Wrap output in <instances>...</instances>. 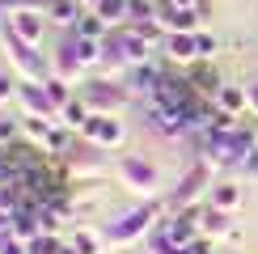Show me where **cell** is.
Returning a JSON list of instances; mask_svg holds the SVG:
<instances>
[{
    "label": "cell",
    "instance_id": "cell-1",
    "mask_svg": "<svg viewBox=\"0 0 258 254\" xmlns=\"http://www.w3.org/2000/svg\"><path fill=\"white\" fill-rule=\"evenodd\" d=\"M165 199H144V204H136V208H127L123 216H114V220H106V229H102V241H110V246H132V241L140 237H148V233L157 229V220L165 216Z\"/></svg>",
    "mask_w": 258,
    "mask_h": 254
},
{
    "label": "cell",
    "instance_id": "cell-2",
    "mask_svg": "<svg viewBox=\"0 0 258 254\" xmlns=\"http://www.w3.org/2000/svg\"><path fill=\"white\" fill-rule=\"evenodd\" d=\"M0 47H5V55H9V68H13L21 81H47L51 77V55H42L34 42L17 38L9 26H0Z\"/></svg>",
    "mask_w": 258,
    "mask_h": 254
},
{
    "label": "cell",
    "instance_id": "cell-3",
    "mask_svg": "<svg viewBox=\"0 0 258 254\" xmlns=\"http://www.w3.org/2000/svg\"><path fill=\"white\" fill-rule=\"evenodd\" d=\"M119 182L140 199H157L161 190H165L161 186V169L148 161V157H140V153H123L119 157Z\"/></svg>",
    "mask_w": 258,
    "mask_h": 254
},
{
    "label": "cell",
    "instance_id": "cell-4",
    "mask_svg": "<svg viewBox=\"0 0 258 254\" xmlns=\"http://www.w3.org/2000/svg\"><path fill=\"white\" fill-rule=\"evenodd\" d=\"M81 98L89 102V110L93 114H119L127 102L136 98L132 89H127V81L123 77H98V81H81Z\"/></svg>",
    "mask_w": 258,
    "mask_h": 254
},
{
    "label": "cell",
    "instance_id": "cell-5",
    "mask_svg": "<svg viewBox=\"0 0 258 254\" xmlns=\"http://www.w3.org/2000/svg\"><path fill=\"white\" fill-rule=\"evenodd\" d=\"M208 190H212V169L203 165V161H195L186 174L178 178V186L165 195V208L169 212H190V208H195V199L208 195Z\"/></svg>",
    "mask_w": 258,
    "mask_h": 254
},
{
    "label": "cell",
    "instance_id": "cell-6",
    "mask_svg": "<svg viewBox=\"0 0 258 254\" xmlns=\"http://www.w3.org/2000/svg\"><path fill=\"white\" fill-rule=\"evenodd\" d=\"M81 140L114 153V148H123V140H127V127H123L119 114H89V123L81 127Z\"/></svg>",
    "mask_w": 258,
    "mask_h": 254
},
{
    "label": "cell",
    "instance_id": "cell-7",
    "mask_svg": "<svg viewBox=\"0 0 258 254\" xmlns=\"http://www.w3.org/2000/svg\"><path fill=\"white\" fill-rule=\"evenodd\" d=\"M106 148H98V144H89V140H81V144H72V153L63 157L68 161V174L77 178V182H89V178H102L106 174Z\"/></svg>",
    "mask_w": 258,
    "mask_h": 254
},
{
    "label": "cell",
    "instance_id": "cell-8",
    "mask_svg": "<svg viewBox=\"0 0 258 254\" xmlns=\"http://www.w3.org/2000/svg\"><path fill=\"white\" fill-rule=\"evenodd\" d=\"M17 110H21V119H55V102L47 98V85L42 81H21V89H17Z\"/></svg>",
    "mask_w": 258,
    "mask_h": 254
},
{
    "label": "cell",
    "instance_id": "cell-9",
    "mask_svg": "<svg viewBox=\"0 0 258 254\" xmlns=\"http://www.w3.org/2000/svg\"><path fill=\"white\" fill-rule=\"evenodd\" d=\"M51 77H63V81L81 85L85 64H81V55H77V34H63V42L51 51Z\"/></svg>",
    "mask_w": 258,
    "mask_h": 254
},
{
    "label": "cell",
    "instance_id": "cell-10",
    "mask_svg": "<svg viewBox=\"0 0 258 254\" xmlns=\"http://www.w3.org/2000/svg\"><path fill=\"white\" fill-rule=\"evenodd\" d=\"M47 9H17V13H9V30H13L17 38L34 42V47H42V34H47Z\"/></svg>",
    "mask_w": 258,
    "mask_h": 254
},
{
    "label": "cell",
    "instance_id": "cell-11",
    "mask_svg": "<svg viewBox=\"0 0 258 254\" xmlns=\"http://www.w3.org/2000/svg\"><path fill=\"white\" fill-rule=\"evenodd\" d=\"M161 77H165V68L161 64H132V68L123 72V81H127V89L136 93V98H157V89H161Z\"/></svg>",
    "mask_w": 258,
    "mask_h": 254
},
{
    "label": "cell",
    "instance_id": "cell-12",
    "mask_svg": "<svg viewBox=\"0 0 258 254\" xmlns=\"http://www.w3.org/2000/svg\"><path fill=\"white\" fill-rule=\"evenodd\" d=\"M161 55L174 64V68H190V64H199V42H195V34H169L165 47H161Z\"/></svg>",
    "mask_w": 258,
    "mask_h": 254
},
{
    "label": "cell",
    "instance_id": "cell-13",
    "mask_svg": "<svg viewBox=\"0 0 258 254\" xmlns=\"http://www.w3.org/2000/svg\"><path fill=\"white\" fill-rule=\"evenodd\" d=\"M186 77H190V85H195V93H199V98H212V102H216V93H220L224 77L216 72V64H212V59L190 64V68H186Z\"/></svg>",
    "mask_w": 258,
    "mask_h": 254
},
{
    "label": "cell",
    "instance_id": "cell-14",
    "mask_svg": "<svg viewBox=\"0 0 258 254\" xmlns=\"http://www.w3.org/2000/svg\"><path fill=\"white\" fill-rule=\"evenodd\" d=\"M85 17V5L81 0H47V21L63 34H72L77 30V21Z\"/></svg>",
    "mask_w": 258,
    "mask_h": 254
},
{
    "label": "cell",
    "instance_id": "cell-15",
    "mask_svg": "<svg viewBox=\"0 0 258 254\" xmlns=\"http://www.w3.org/2000/svg\"><path fill=\"white\" fill-rule=\"evenodd\" d=\"M229 216H233V212H224V208H216V204H203V208H199V233H203V237H212V241H216V237H229V233H233Z\"/></svg>",
    "mask_w": 258,
    "mask_h": 254
},
{
    "label": "cell",
    "instance_id": "cell-16",
    "mask_svg": "<svg viewBox=\"0 0 258 254\" xmlns=\"http://www.w3.org/2000/svg\"><path fill=\"white\" fill-rule=\"evenodd\" d=\"M216 106H220L224 114L245 119V114H250V102H245V81H241V85H237V81H224L220 93H216Z\"/></svg>",
    "mask_w": 258,
    "mask_h": 254
},
{
    "label": "cell",
    "instance_id": "cell-17",
    "mask_svg": "<svg viewBox=\"0 0 258 254\" xmlns=\"http://www.w3.org/2000/svg\"><path fill=\"white\" fill-rule=\"evenodd\" d=\"M208 204H216V208H224V212H237L241 204H245V190H241V182H212V190H208Z\"/></svg>",
    "mask_w": 258,
    "mask_h": 254
},
{
    "label": "cell",
    "instance_id": "cell-18",
    "mask_svg": "<svg viewBox=\"0 0 258 254\" xmlns=\"http://www.w3.org/2000/svg\"><path fill=\"white\" fill-rule=\"evenodd\" d=\"M110 30L119 26H132V0H98V9H93Z\"/></svg>",
    "mask_w": 258,
    "mask_h": 254
},
{
    "label": "cell",
    "instance_id": "cell-19",
    "mask_svg": "<svg viewBox=\"0 0 258 254\" xmlns=\"http://www.w3.org/2000/svg\"><path fill=\"white\" fill-rule=\"evenodd\" d=\"M89 114H93V110H89V102H85L81 93H77V98H72V102L59 110V119H55V123H63L68 132H77V136H81V127L89 123Z\"/></svg>",
    "mask_w": 258,
    "mask_h": 254
},
{
    "label": "cell",
    "instance_id": "cell-20",
    "mask_svg": "<svg viewBox=\"0 0 258 254\" xmlns=\"http://www.w3.org/2000/svg\"><path fill=\"white\" fill-rule=\"evenodd\" d=\"M77 38H98V42H106V34H110V26L93 13V9H85V17L77 21V30H72Z\"/></svg>",
    "mask_w": 258,
    "mask_h": 254
},
{
    "label": "cell",
    "instance_id": "cell-21",
    "mask_svg": "<svg viewBox=\"0 0 258 254\" xmlns=\"http://www.w3.org/2000/svg\"><path fill=\"white\" fill-rule=\"evenodd\" d=\"M21 132H26V140L30 144H47L51 140V132H55V119H21Z\"/></svg>",
    "mask_w": 258,
    "mask_h": 254
},
{
    "label": "cell",
    "instance_id": "cell-22",
    "mask_svg": "<svg viewBox=\"0 0 258 254\" xmlns=\"http://www.w3.org/2000/svg\"><path fill=\"white\" fill-rule=\"evenodd\" d=\"M42 85H47V98L55 102V110H63V106L77 98V93H72V81H63V77H47ZM55 119H59V114H55Z\"/></svg>",
    "mask_w": 258,
    "mask_h": 254
},
{
    "label": "cell",
    "instance_id": "cell-23",
    "mask_svg": "<svg viewBox=\"0 0 258 254\" xmlns=\"http://www.w3.org/2000/svg\"><path fill=\"white\" fill-rule=\"evenodd\" d=\"M148 254H186V246H178L169 233L153 229V233H148Z\"/></svg>",
    "mask_w": 258,
    "mask_h": 254
},
{
    "label": "cell",
    "instance_id": "cell-24",
    "mask_svg": "<svg viewBox=\"0 0 258 254\" xmlns=\"http://www.w3.org/2000/svg\"><path fill=\"white\" fill-rule=\"evenodd\" d=\"M17 89H21V77L13 68L0 72V106H17Z\"/></svg>",
    "mask_w": 258,
    "mask_h": 254
},
{
    "label": "cell",
    "instance_id": "cell-25",
    "mask_svg": "<svg viewBox=\"0 0 258 254\" xmlns=\"http://www.w3.org/2000/svg\"><path fill=\"white\" fill-rule=\"evenodd\" d=\"M59 250H63L59 233H38V237L30 241V254H59Z\"/></svg>",
    "mask_w": 258,
    "mask_h": 254
},
{
    "label": "cell",
    "instance_id": "cell-26",
    "mask_svg": "<svg viewBox=\"0 0 258 254\" xmlns=\"http://www.w3.org/2000/svg\"><path fill=\"white\" fill-rule=\"evenodd\" d=\"M68 241L77 246V254H98V246H102V237H98V233H89V229H77Z\"/></svg>",
    "mask_w": 258,
    "mask_h": 254
},
{
    "label": "cell",
    "instance_id": "cell-27",
    "mask_svg": "<svg viewBox=\"0 0 258 254\" xmlns=\"http://www.w3.org/2000/svg\"><path fill=\"white\" fill-rule=\"evenodd\" d=\"M195 42H199V59H216L220 47H224L216 34H208V30H195Z\"/></svg>",
    "mask_w": 258,
    "mask_h": 254
},
{
    "label": "cell",
    "instance_id": "cell-28",
    "mask_svg": "<svg viewBox=\"0 0 258 254\" xmlns=\"http://www.w3.org/2000/svg\"><path fill=\"white\" fill-rule=\"evenodd\" d=\"M17 136H21V119H9V114H0V144H17Z\"/></svg>",
    "mask_w": 258,
    "mask_h": 254
},
{
    "label": "cell",
    "instance_id": "cell-29",
    "mask_svg": "<svg viewBox=\"0 0 258 254\" xmlns=\"http://www.w3.org/2000/svg\"><path fill=\"white\" fill-rule=\"evenodd\" d=\"M0 254H30L26 241H17L13 233H0Z\"/></svg>",
    "mask_w": 258,
    "mask_h": 254
},
{
    "label": "cell",
    "instance_id": "cell-30",
    "mask_svg": "<svg viewBox=\"0 0 258 254\" xmlns=\"http://www.w3.org/2000/svg\"><path fill=\"white\" fill-rule=\"evenodd\" d=\"M186 254H216V241H212V237H203V233H199V237H195V241L186 246Z\"/></svg>",
    "mask_w": 258,
    "mask_h": 254
},
{
    "label": "cell",
    "instance_id": "cell-31",
    "mask_svg": "<svg viewBox=\"0 0 258 254\" xmlns=\"http://www.w3.org/2000/svg\"><path fill=\"white\" fill-rule=\"evenodd\" d=\"M237 169H241V174H245V178H258V148H254V153H250V157H245V161H241Z\"/></svg>",
    "mask_w": 258,
    "mask_h": 254
},
{
    "label": "cell",
    "instance_id": "cell-32",
    "mask_svg": "<svg viewBox=\"0 0 258 254\" xmlns=\"http://www.w3.org/2000/svg\"><path fill=\"white\" fill-rule=\"evenodd\" d=\"M245 102H250V114L258 119V81H250V85H245Z\"/></svg>",
    "mask_w": 258,
    "mask_h": 254
},
{
    "label": "cell",
    "instance_id": "cell-33",
    "mask_svg": "<svg viewBox=\"0 0 258 254\" xmlns=\"http://www.w3.org/2000/svg\"><path fill=\"white\" fill-rule=\"evenodd\" d=\"M13 229V208H0V233Z\"/></svg>",
    "mask_w": 258,
    "mask_h": 254
},
{
    "label": "cell",
    "instance_id": "cell-34",
    "mask_svg": "<svg viewBox=\"0 0 258 254\" xmlns=\"http://www.w3.org/2000/svg\"><path fill=\"white\" fill-rule=\"evenodd\" d=\"M195 13H199V21H208L212 17V0H195Z\"/></svg>",
    "mask_w": 258,
    "mask_h": 254
},
{
    "label": "cell",
    "instance_id": "cell-35",
    "mask_svg": "<svg viewBox=\"0 0 258 254\" xmlns=\"http://www.w3.org/2000/svg\"><path fill=\"white\" fill-rule=\"evenodd\" d=\"M59 254H77V246H72V241H63V250Z\"/></svg>",
    "mask_w": 258,
    "mask_h": 254
},
{
    "label": "cell",
    "instance_id": "cell-36",
    "mask_svg": "<svg viewBox=\"0 0 258 254\" xmlns=\"http://www.w3.org/2000/svg\"><path fill=\"white\" fill-rule=\"evenodd\" d=\"M174 5H182V9H195V0H174Z\"/></svg>",
    "mask_w": 258,
    "mask_h": 254
},
{
    "label": "cell",
    "instance_id": "cell-37",
    "mask_svg": "<svg viewBox=\"0 0 258 254\" xmlns=\"http://www.w3.org/2000/svg\"><path fill=\"white\" fill-rule=\"evenodd\" d=\"M81 5H85V9H98V0H81Z\"/></svg>",
    "mask_w": 258,
    "mask_h": 254
}]
</instances>
